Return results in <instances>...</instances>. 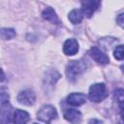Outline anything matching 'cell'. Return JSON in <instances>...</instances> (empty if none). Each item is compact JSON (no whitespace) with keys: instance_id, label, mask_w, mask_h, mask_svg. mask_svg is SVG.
I'll use <instances>...</instances> for the list:
<instances>
[{"instance_id":"obj_1","label":"cell","mask_w":124,"mask_h":124,"mask_svg":"<svg viewBox=\"0 0 124 124\" xmlns=\"http://www.w3.org/2000/svg\"><path fill=\"white\" fill-rule=\"evenodd\" d=\"M86 69V64L84 61L82 60H74V61H70V63L67 65L66 68V74L67 77L69 78V79L74 80L78 78V76H79L81 73H83Z\"/></svg>"},{"instance_id":"obj_2","label":"cell","mask_w":124,"mask_h":124,"mask_svg":"<svg viewBox=\"0 0 124 124\" xmlns=\"http://www.w3.org/2000/svg\"><path fill=\"white\" fill-rule=\"evenodd\" d=\"M88 96H89V99L92 102H95V103L102 102L108 96L106 85L104 83H96V84H93L89 88Z\"/></svg>"},{"instance_id":"obj_3","label":"cell","mask_w":124,"mask_h":124,"mask_svg":"<svg viewBox=\"0 0 124 124\" xmlns=\"http://www.w3.org/2000/svg\"><path fill=\"white\" fill-rule=\"evenodd\" d=\"M56 116H57L56 109L50 105L44 106L38 111V114H37V118L40 121H43V122H45L46 124H50V121L52 119L56 118Z\"/></svg>"},{"instance_id":"obj_4","label":"cell","mask_w":124,"mask_h":124,"mask_svg":"<svg viewBox=\"0 0 124 124\" xmlns=\"http://www.w3.org/2000/svg\"><path fill=\"white\" fill-rule=\"evenodd\" d=\"M100 1H83L81 2V10L83 12L84 16L91 17L94 12L100 7Z\"/></svg>"},{"instance_id":"obj_5","label":"cell","mask_w":124,"mask_h":124,"mask_svg":"<svg viewBox=\"0 0 124 124\" xmlns=\"http://www.w3.org/2000/svg\"><path fill=\"white\" fill-rule=\"evenodd\" d=\"M90 55L91 57L98 63L101 65H106L109 62V58L107 56V54H105L99 47L97 46H93L90 49Z\"/></svg>"},{"instance_id":"obj_6","label":"cell","mask_w":124,"mask_h":124,"mask_svg":"<svg viewBox=\"0 0 124 124\" xmlns=\"http://www.w3.org/2000/svg\"><path fill=\"white\" fill-rule=\"evenodd\" d=\"M35 100H36V97H35L34 92L29 90V89L21 91L17 96V101L20 104H23V105H26V106L33 105L35 103Z\"/></svg>"},{"instance_id":"obj_7","label":"cell","mask_w":124,"mask_h":124,"mask_svg":"<svg viewBox=\"0 0 124 124\" xmlns=\"http://www.w3.org/2000/svg\"><path fill=\"white\" fill-rule=\"evenodd\" d=\"M12 107L9 101H1V124H9L11 121Z\"/></svg>"},{"instance_id":"obj_8","label":"cell","mask_w":124,"mask_h":124,"mask_svg":"<svg viewBox=\"0 0 124 124\" xmlns=\"http://www.w3.org/2000/svg\"><path fill=\"white\" fill-rule=\"evenodd\" d=\"M64 117L71 124H79L81 121V113L75 108L66 109L64 112Z\"/></svg>"},{"instance_id":"obj_9","label":"cell","mask_w":124,"mask_h":124,"mask_svg":"<svg viewBox=\"0 0 124 124\" xmlns=\"http://www.w3.org/2000/svg\"><path fill=\"white\" fill-rule=\"evenodd\" d=\"M63 51L66 55H75L78 51V43L76 39H68L63 46Z\"/></svg>"},{"instance_id":"obj_10","label":"cell","mask_w":124,"mask_h":124,"mask_svg":"<svg viewBox=\"0 0 124 124\" xmlns=\"http://www.w3.org/2000/svg\"><path fill=\"white\" fill-rule=\"evenodd\" d=\"M86 102V96L82 93H72L67 98V103L74 107H78Z\"/></svg>"},{"instance_id":"obj_11","label":"cell","mask_w":124,"mask_h":124,"mask_svg":"<svg viewBox=\"0 0 124 124\" xmlns=\"http://www.w3.org/2000/svg\"><path fill=\"white\" fill-rule=\"evenodd\" d=\"M30 119L29 113L21 110V109H16L14 113V123L15 124H26Z\"/></svg>"},{"instance_id":"obj_12","label":"cell","mask_w":124,"mask_h":124,"mask_svg":"<svg viewBox=\"0 0 124 124\" xmlns=\"http://www.w3.org/2000/svg\"><path fill=\"white\" fill-rule=\"evenodd\" d=\"M43 17H44V19H46L47 21H50L53 24H58L59 23L58 16H57L56 13L54 12V10L52 8L45 9L44 12H43Z\"/></svg>"},{"instance_id":"obj_13","label":"cell","mask_w":124,"mask_h":124,"mask_svg":"<svg viewBox=\"0 0 124 124\" xmlns=\"http://www.w3.org/2000/svg\"><path fill=\"white\" fill-rule=\"evenodd\" d=\"M83 16H84V15H83V12H82L81 9L80 10L75 9V10H73L69 14V19H70V21L73 24H78V23H80L81 20H82V18H83Z\"/></svg>"},{"instance_id":"obj_14","label":"cell","mask_w":124,"mask_h":124,"mask_svg":"<svg viewBox=\"0 0 124 124\" xmlns=\"http://www.w3.org/2000/svg\"><path fill=\"white\" fill-rule=\"evenodd\" d=\"M1 37L3 40H10L16 37V31L12 28H2L1 29Z\"/></svg>"},{"instance_id":"obj_15","label":"cell","mask_w":124,"mask_h":124,"mask_svg":"<svg viewBox=\"0 0 124 124\" xmlns=\"http://www.w3.org/2000/svg\"><path fill=\"white\" fill-rule=\"evenodd\" d=\"M113 55L115 57V59L117 60H123L124 59V45L118 46L115 47L114 51H113Z\"/></svg>"},{"instance_id":"obj_16","label":"cell","mask_w":124,"mask_h":124,"mask_svg":"<svg viewBox=\"0 0 124 124\" xmlns=\"http://www.w3.org/2000/svg\"><path fill=\"white\" fill-rule=\"evenodd\" d=\"M114 96H115V99L117 100L118 104L121 106V108L124 107V89H122V88L117 89L115 91Z\"/></svg>"},{"instance_id":"obj_17","label":"cell","mask_w":124,"mask_h":124,"mask_svg":"<svg viewBox=\"0 0 124 124\" xmlns=\"http://www.w3.org/2000/svg\"><path fill=\"white\" fill-rule=\"evenodd\" d=\"M116 21H117V24H118L119 26H121L122 28H124V13L121 14V15H119V16H117Z\"/></svg>"},{"instance_id":"obj_18","label":"cell","mask_w":124,"mask_h":124,"mask_svg":"<svg viewBox=\"0 0 124 124\" xmlns=\"http://www.w3.org/2000/svg\"><path fill=\"white\" fill-rule=\"evenodd\" d=\"M89 124H103V123L98 119H91L89 121Z\"/></svg>"},{"instance_id":"obj_19","label":"cell","mask_w":124,"mask_h":124,"mask_svg":"<svg viewBox=\"0 0 124 124\" xmlns=\"http://www.w3.org/2000/svg\"><path fill=\"white\" fill-rule=\"evenodd\" d=\"M121 116H122V119L124 120V107H122V109H121Z\"/></svg>"},{"instance_id":"obj_20","label":"cell","mask_w":124,"mask_h":124,"mask_svg":"<svg viewBox=\"0 0 124 124\" xmlns=\"http://www.w3.org/2000/svg\"><path fill=\"white\" fill-rule=\"evenodd\" d=\"M121 69L124 71V64H123V65H121Z\"/></svg>"},{"instance_id":"obj_21","label":"cell","mask_w":124,"mask_h":124,"mask_svg":"<svg viewBox=\"0 0 124 124\" xmlns=\"http://www.w3.org/2000/svg\"><path fill=\"white\" fill-rule=\"evenodd\" d=\"M34 124H37V123H34Z\"/></svg>"},{"instance_id":"obj_22","label":"cell","mask_w":124,"mask_h":124,"mask_svg":"<svg viewBox=\"0 0 124 124\" xmlns=\"http://www.w3.org/2000/svg\"><path fill=\"white\" fill-rule=\"evenodd\" d=\"M118 124H120V123H118Z\"/></svg>"}]
</instances>
